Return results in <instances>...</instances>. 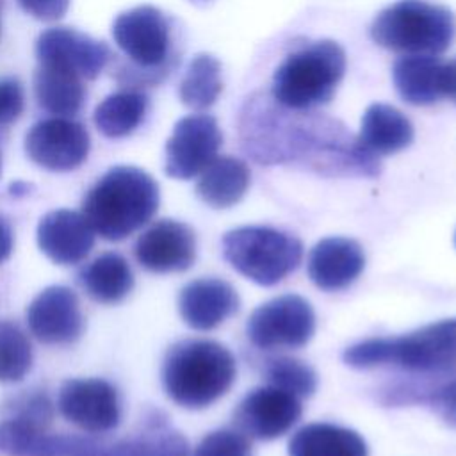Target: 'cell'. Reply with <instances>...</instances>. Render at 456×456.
Here are the masks:
<instances>
[{
    "label": "cell",
    "instance_id": "obj_1",
    "mask_svg": "<svg viewBox=\"0 0 456 456\" xmlns=\"http://www.w3.org/2000/svg\"><path fill=\"white\" fill-rule=\"evenodd\" d=\"M244 151L258 164L301 166L322 175L378 176L379 160L347 126L314 109L280 105L271 94H253L239 118Z\"/></svg>",
    "mask_w": 456,
    "mask_h": 456
},
{
    "label": "cell",
    "instance_id": "obj_30",
    "mask_svg": "<svg viewBox=\"0 0 456 456\" xmlns=\"http://www.w3.org/2000/svg\"><path fill=\"white\" fill-rule=\"evenodd\" d=\"M32 367V347L21 328L0 321V381H21Z\"/></svg>",
    "mask_w": 456,
    "mask_h": 456
},
{
    "label": "cell",
    "instance_id": "obj_2",
    "mask_svg": "<svg viewBox=\"0 0 456 456\" xmlns=\"http://www.w3.org/2000/svg\"><path fill=\"white\" fill-rule=\"evenodd\" d=\"M159 203L153 176L134 166H114L86 194L82 214L102 239L121 240L144 226Z\"/></svg>",
    "mask_w": 456,
    "mask_h": 456
},
{
    "label": "cell",
    "instance_id": "obj_39",
    "mask_svg": "<svg viewBox=\"0 0 456 456\" xmlns=\"http://www.w3.org/2000/svg\"><path fill=\"white\" fill-rule=\"evenodd\" d=\"M0 173H2V157H0Z\"/></svg>",
    "mask_w": 456,
    "mask_h": 456
},
{
    "label": "cell",
    "instance_id": "obj_18",
    "mask_svg": "<svg viewBox=\"0 0 456 456\" xmlns=\"http://www.w3.org/2000/svg\"><path fill=\"white\" fill-rule=\"evenodd\" d=\"M39 249L59 265L82 262L94 244V232L82 212L52 210L37 224Z\"/></svg>",
    "mask_w": 456,
    "mask_h": 456
},
{
    "label": "cell",
    "instance_id": "obj_26",
    "mask_svg": "<svg viewBox=\"0 0 456 456\" xmlns=\"http://www.w3.org/2000/svg\"><path fill=\"white\" fill-rule=\"evenodd\" d=\"M89 297L98 303H118L134 287V274L128 262L118 253H103L94 258L80 274Z\"/></svg>",
    "mask_w": 456,
    "mask_h": 456
},
{
    "label": "cell",
    "instance_id": "obj_20",
    "mask_svg": "<svg viewBox=\"0 0 456 456\" xmlns=\"http://www.w3.org/2000/svg\"><path fill=\"white\" fill-rule=\"evenodd\" d=\"M365 255L362 246L347 237L319 240L308 255V276L321 290H342L363 271Z\"/></svg>",
    "mask_w": 456,
    "mask_h": 456
},
{
    "label": "cell",
    "instance_id": "obj_34",
    "mask_svg": "<svg viewBox=\"0 0 456 456\" xmlns=\"http://www.w3.org/2000/svg\"><path fill=\"white\" fill-rule=\"evenodd\" d=\"M191 456H251V444L239 429H217L203 436Z\"/></svg>",
    "mask_w": 456,
    "mask_h": 456
},
{
    "label": "cell",
    "instance_id": "obj_28",
    "mask_svg": "<svg viewBox=\"0 0 456 456\" xmlns=\"http://www.w3.org/2000/svg\"><path fill=\"white\" fill-rule=\"evenodd\" d=\"M223 91L221 64L214 55L198 53L187 66L178 94L185 107L192 110H205L212 107Z\"/></svg>",
    "mask_w": 456,
    "mask_h": 456
},
{
    "label": "cell",
    "instance_id": "obj_6",
    "mask_svg": "<svg viewBox=\"0 0 456 456\" xmlns=\"http://www.w3.org/2000/svg\"><path fill=\"white\" fill-rule=\"evenodd\" d=\"M370 37L392 52L440 55L456 37V16L449 7L428 0H397L374 18Z\"/></svg>",
    "mask_w": 456,
    "mask_h": 456
},
{
    "label": "cell",
    "instance_id": "obj_22",
    "mask_svg": "<svg viewBox=\"0 0 456 456\" xmlns=\"http://www.w3.org/2000/svg\"><path fill=\"white\" fill-rule=\"evenodd\" d=\"M356 137L370 155H392L411 144L413 126L399 109L387 103H372L363 112Z\"/></svg>",
    "mask_w": 456,
    "mask_h": 456
},
{
    "label": "cell",
    "instance_id": "obj_27",
    "mask_svg": "<svg viewBox=\"0 0 456 456\" xmlns=\"http://www.w3.org/2000/svg\"><path fill=\"white\" fill-rule=\"evenodd\" d=\"M146 109L148 98L141 91H118L98 103L94 125L109 139L126 137L142 123Z\"/></svg>",
    "mask_w": 456,
    "mask_h": 456
},
{
    "label": "cell",
    "instance_id": "obj_10",
    "mask_svg": "<svg viewBox=\"0 0 456 456\" xmlns=\"http://www.w3.org/2000/svg\"><path fill=\"white\" fill-rule=\"evenodd\" d=\"M53 406L43 392L23 394L0 422V452L5 456H52L55 435H48Z\"/></svg>",
    "mask_w": 456,
    "mask_h": 456
},
{
    "label": "cell",
    "instance_id": "obj_13",
    "mask_svg": "<svg viewBox=\"0 0 456 456\" xmlns=\"http://www.w3.org/2000/svg\"><path fill=\"white\" fill-rule=\"evenodd\" d=\"M57 404L66 420L87 433H107L121 419L116 388L100 378L64 381Z\"/></svg>",
    "mask_w": 456,
    "mask_h": 456
},
{
    "label": "cell",
    "instance_id": "obj_29",
    "mask_svg": "<svg viewBox=\"0 0 456 456\" xmlns=\"http://www.w3.org/2000/svg\"><path fill=\"white\" fill-rule=\"evenodd\" d=\"M130 456H187L189 444L164 419H150L132 438H125Z\"/></svg>",
    "mask_w": 456,
    "mask_h": 456
},
{
    "label": "cell",
    "instance_id": "obj_12",
    "mask_svg": "<svg viewBox=\"0 0 456 456\" xmlns=\"http://www.w3.org/2000/svg\"><path fill=\"white\" fill-rule=\"evenodd\" d=\"M91 148L87 130L68 118L37 121L25 135V151L32 162L50 171H71L82 166Z\"/></svg>",
    "mask_w": 456,
    "mask_h": 456
},
{
    "label": "cell",
    "instance_id": "obj_23",
    "mask_svg": "<svg viewBox=\"0 0 456 456\" xmlns=\"http://www.w3.org/2000/svg\"><path fill=\"white\" fill-rule=\"evenodd\" d=\"M82 80L84 78L80 75L68 68L37 62L34 73V93L39 107L61 118L77 114L86 96Z\"/></svg>",
    "mask_w": 456,
    "mask_h": 456
},
{
    "label": "cell",
    "instance_id": "obj_3",
    "mask_svg": "<svg viewBox=\"0 0 456 456\" xmlns=\"http://www.w3.org/2000/svg\"><path fill=\"white\" fill-rule=\"evenodd\" d=\"M237 374L228 347L214 340H182L173 344L162 363V385L167 397L189 410L207 408L223 397Z\"/></svg>",
    "mask_w": 456,
    "mask_h": 456
},
{
    "label": "cell",
    "instance_id": "obj_4",
    "mask_svg": "<svg viewBox=\"0 0 456 456\" xmlns=\"http://www.w3.org/2000/svg\"><path fill=\"white\" fill-rule=\"evenodd\" d=\"M344 362L354 369L395 365L413 372L456 370V319H445L401 337L369 338L347 347Z\"/></svg>",
    "mask_w": 456,
    "mask_h": 456
},
{
    "label": "cell",
    "instance_id": "obj_11",
    "mask_svg": "<svg viewBox=\"0 0 456 456\" xmlns=\"http://www.w3.org/2000/svg\"><path fill=\"white\" fill-rule=\"evenodd\" d=\"M221 144L223 134L214 116L191 114L178 119L166 142V175L176 180L198 176L217 157Z\"/></svg>",
    "mask_w": 456,
    "mask_h": 456
},
{
    "label": "cell",
    "instance_id": "obj_5",
    "mask_svg": "<svg viewBox=\"0 0 456 456\" xmlns=\"http://www.w3.org/2000/svg\"><path fill=\"white\" fill-rule=\"evenodd\" d=\"M346 52L331 39L289 53L276 68L271 96L283 107L310 110L330 103L346 73Z\"/></svg>",
    "mask_w": 456,
    "mask_h": 456
},
{
    "label": "cell",
    "instance_id": "obj_16",
    "mask_svg": "<svg viewBox=\"0 0 456 456\" xmlns=\"http://www.w3.org/2000/svg\"><path fill=\"white\" fill-rule=\"evenodd\" d=\"M137 262L151 273H178L196 260L194 230L175 219H160L142 232L134 248Z\"/></svg>",
    "mask_w": 456,
    "mask_h": 456
},
{
    "label": "cell",
    "instance_id": "obj_38",
    "mask_svg": "<svg viewBox=\"0 0 456 456\" xmlns=\"http://www.w3.org/2000/svg\"><path fill=\"white\" fill-rule=\"evenodd\" d=\"M447 98L456 102V59L447 62Z\"/></svg>",
    "mask_w": 456,
    "mask_h": 456
},
{
    "label": "cell",
    "instance_id": "obj_21",
    "mask_svg": "<svg viewBox=\"0 0 456 456\" xmlns=\"http://www.w3.org/2000/svg\"><path fill=\"white\" fill-rule=\"evenodd\" d=\"M392 80L410 105H433L447 98V62L436 55H404L394 62Z\"/></svg>",
    "mask_w": 456,
    "mask_h": 456
},
{
    "label": "cell",
    "instance_id": "obj_40",
    "mask_svg": "<svg viewBox=\"0 0 456 456\" xmlns=\"http://www.w3.org/2000/svg\"><path fill=\"white\" fill-rule=\"evenodd\" d=\"M454 244H456V233H454Z\"/></svg>",
    "mask_w": 456,
    "mask_h": 456
},
{
    "label": "cell",
    "instance_id": "obj_37",
    "mask_svg": "<svg viewBox=\"0 0 456 456\" xmlns=\"http://www.w3.org/2000/svg\"><path fill=\"white\" fill-rule=\"evenodd\" d=\"M12 242L14 239H12L11 226L4 219H0V264L9 258L12 251Z\"/></svg>",
    "mask_w": 456,
    "mask_h": 456
},
{
    "label": "cell",
    "instance_id": "obj_7",
    "mask_svg": "<svg viewBox=\"0 0 456 456\" xmlns=\"http://www.w3.org/2000/svg\"><path fill=\"white\" fill-rule=\"evenodd\" d=\"M223 256L248 280L271 287L289 276L303 260L297 237L269 226H240L223 237Z\"/></svg>",
    "mask_w": 456,
    "mask_h": 456
},
{
    "label": "cell",
    "instance_id": "obj_14",
    "mask_svg": "<svg viewBox=\"0 0 456 456\" xmlns=\"http://www.w3.org/2000/svg\"><path fill=\"white\" fill-rule=\"evenodd\" d=\"M299 397L274 385L253 388L233 411L235 428L256 440H274L285 435L301 417Z\"/></svg>",
    "mask_w": 456,
    "mask_h": 456
},
{
    "label": "cell",
    "instance_id": "obj_32",
    "mask_svg": "<svg viewBox=\"0 0 456 456\" xmlns=\"http://www.w3.org/2000/svg\"><path fill=\"white\" fill-rule=\"evenodd\" d=\"M399 394H413L411 397L404 399V403H420L429 406L445 424L456 428V378L449 381L438 383L431 388L422 390H403Z\"/></svg>",
    "mask_w": 456,
    "mask_h": 456
},
{
    "label": "cell",
    "instance_id": "obj_25",
    "mask_svg": "<svg viewBox=\"0 0 456 456\" xmlns=\"http://www.w3.org/2000/svg\"><path fill=\"white\" fill-rule=\"evenodd\" d=\"M289 456H369L365 440L353 429L315 422L297 429L289 442Z\"/></svg>",
    "mask_w": 456,
    "mask_h": 456
},
{
    "label": "cell",
    "instance_id": "obj_36",
    "mask_svg": "<svg viewBox=\"0 0 456 456\" xmlns=\"http://www.w3.org/2000/svg\"><path fill=\"white\" fill-rule=\"evenodd\" d=\"M18 4L27 14L41 21L61 20L69 7V0H18Z\"/></svg>",
    "mask_w": 456,
    "mask_h": 456
},
{
    "label": "cell",
    "instance_id": "obj_17",
    "mask_svg": "<svg viewBox=\"0 0 456 456\" xmlns=\"http://www.w3.org/2000/svg\"><path fill=\"white\" fill-rule=\"evenodd\" d=\"M37 62L57 64L80 75L84 80L96 78L105 68L110 50L84 32L68 27H53L39 34L36 41Z\"/></svg>",
    "mask_w": 456,
    "mask_h": 456
},
{
    "label": "cell",
    "instance_id": "obj_24",
    "mask_svg": "<svg viewBox=\"0 0 456 456\" xmlns=\"http://www.w3.org/2000/svg\"><path fill=\"white\" fill-rule=\"evenodd\" d=\"M249 187V169L244 160L230 155L216 157L196 183L200 200L214 208H228L242 200Z\"/></svg>",
    "mask_w": 456,
    "mask_h": 456
},
{
    "label": "cell",
    "instance_id": "obj_33",
    "mask_svg": "<svg viewBox=\"0 0 456 456\" xmlns=\"http://www.w3.org/2000/svg\"><path fill=\"white\" fill-rule=\"evenodd\" d=\"M52 456H130L126 442H96L82 436L55 435Z\"/></svg>",
    "mask_w": 456,
    "mask_h": 456
},
{
    "label": "cell",
    "instance_id": "obj_31",
    "mask_svg": "<svg viewBox=\"0 0 456 456\" xmlns=\"http://www.w3.org/2000/svg\"><path fill=\"white\" fill-rule=\"evenodd\" d=\"M264 376L269 385L294 394L296 397H310L317 388V374L310 365L297 358L278 356L264 365Z\"/></svg>",
    "mask_w": 456,
    "mask_h": 456
},
{
    "label": "cell",
    "instance_id": "obj_15",
    "mask_svg": "<svg viewBox=\"0 0 456 456\" xmlns=\"http://www.w3.org/2000/svg\"><path fill=\"white\" fill-rule=\"evenodd\" d=\"M30 333L43 344H69L84 331V315L77 294L62 285L41 290L27 306Z\"/></svg>",
    "mask_w": 456,
    "mask_h": 456
},
{
    "label": "cell",
    "instance_id": "obj_8",
    "mask_svg": "<svg viewBox=\"0 0 456 456\" xmlns=\"http://www.w3.org/2000/svg\"><path fill=\"white\" fill-rule=\"evenodd\" d=\"M118 48L139 68L164 77L171 68V25L166 14L153 5H137L121 12L112 23Z\"/></svg>",
    "mask_w": 456,
    "mask_h": 456
},
{
    "label": "cell",
    "instance_id": "obj_19",
    "mask_svg": "<svg viewBox=\"0 0 456 456\" xmlns=\"http://www.w3.org/2000/svg\"><path fill=\"white\" fill-rule=\"evenodd\" d=\"M240 306L237 290L221 278H200L187 283L178 296V312L198 331L217 328Z\"/></svg>",
    "mask_w": 456,
    "mask_h": 456
},
{
    "label": "cell",
    "instance_id": "obj_35",
    "mask_svg": "<svg viewBox=\"0 0 456 456\" xmlns=\"http://www.w3.org/2000/svg\"><path fill=\"white\" fill-rule=\"evenodd\" d=\"M23 89L16 78L0 80V125H9L23 112Z\"/></svg>",
    "mask_w": 456,
    "mask_h": 456
},
{
    "label": "cell",
    "instance_id": "obj_9",
    "mask_svg": "<svg viewBox=\"0 0 456 456\" xmlns=\"http://www.w3.org/2000/svg\"><path fill=\"white\" fill-rule=\"evenodd\" d=\"M246 331L260 349L301 347L315 331V314L305 297L283 294L253 310Z\"/></svg>",
    "mask_w": 456,
    "mask_h": 456
}]
</instances>
